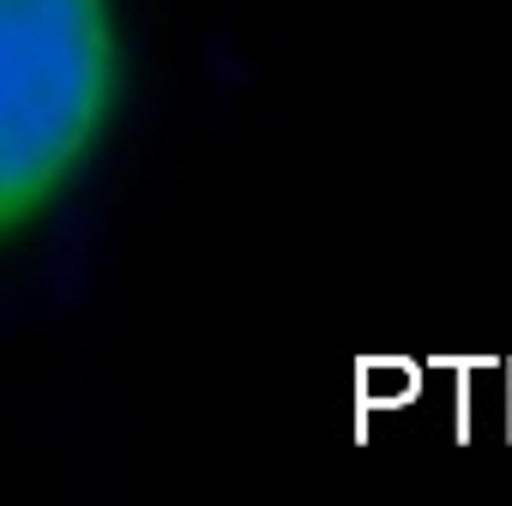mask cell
Instances as JSON below:
<instances>
[{"label": "cell", "mask_w": 512, "mask_h": 506, "mask_svg": "<svg viewBox=\"0 0 512 506\" xmlns=\"http://www.w3.org/2000/svg\"><path fill=\"white\" fill-rule=\"evenodd\" d=\"M115 0H0V241L37 229L121 109Z\"/></svg>", "instance_id": "6da1fadb"}]
</instances>
